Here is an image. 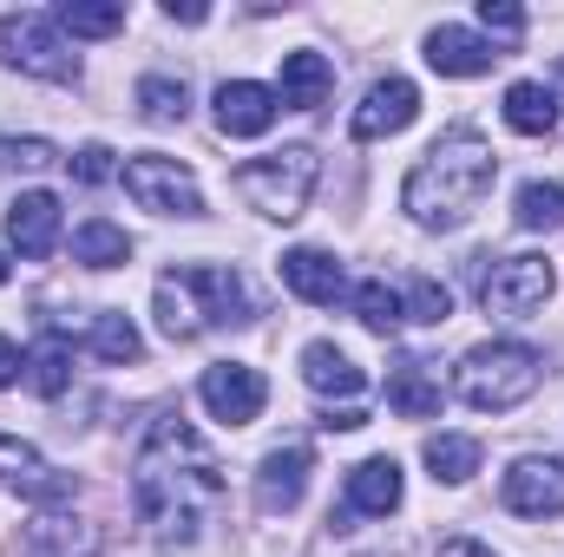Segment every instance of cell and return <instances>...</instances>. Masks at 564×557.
Masks as SVG:
<instances>
[{
	"label": "cell",
	"mask_w": 564,
	"mask_h": 557,
	"mask_svg": "<svg viewBox=\"0 0 564 557\" xmlns=\"http://www.w3.org/2000/svg\"><path fill=\"white\" fill-rule=\"evenodd\" d=\"M132 499L158 545H191L224 505V466L184 414H158L132 459Z\"/></svg>",
	"instance_id": "cell-1"
},
{
	"label": "cell",
	"mask_w": 564,
	"mask_h": 557,
	"mask_svg": "<svg viewBox=\"0 0 564 557\" xmlns=\"http://www.w3.org/2000/svg\"><path fill=\"white\" fill-rule=\"evenodd\" d=\"M492 177H499L492 144L479 139V132H446V139L426 144V157L408 171L401 210H408L421 230H459V223L479 210V197L492 190Z\"/></svg>",
	"instance_id": "cell-2"
},
{
	"label": "cell",
	"mask_w": 564,
	"mask_h": 557,
	"mask_svg": "<svg viewBox=\"0 0 564 557\" xmlns=\"http://www.w3.org/2000/svg\"><path fill=\"white\" fill-rule=\"evenodd\" d=\"M230 321H250V288H243L237 270L191 263V270L158 276V328L171 341H197V335L230 328Z\"/></svg>",
	"instance_id": "cell-3"
},
{
	"label": "cell",
	"mask_w": 564,
	"mask_h": 557,
	"mask_svg": "<svg viewBox=\"0 0 564 557\" xmlns=\"http://www.w3.org/2000/svg\"><path fill=\"white\" fill-rule=\"evenodd\" d=\"M545 381V361L525 348V341H479L466 348L459 361V401L479 407V414H512L539 394Z\"/></svg>",
	"instance_id": "cell-4"
},
{
	"label": "cell",
	"mask_w": 564,
	"mask_h": 557,
	"mask_svg": "<svg viewBox=\"0 0 564 557\" xmlns=\"http://www.w3.org/2000/svg\"><path fill=\"white\" fill-rule=\"evenodd\" d=\"M315 177H322L315 151H308V144H289V151H276V157H250V164L237 171V197H243L250 210L276 217V223H295V217L308 210Z\"/></svg>",
	"instance_id": "cell-5"
},
{
	"label": "cell",
	"mask_w": 564,
	"mask_h": 557,
	"mask_svg": "<svg viewBox=\"0 0 564 557\" xmlns=\"http://www.w3.org/2000/svg\"><path fill=\"white\" fill-rule=\"evenodd\" d=\"M126 190H132L139 210H158V217H204V190H197L191 164H177V157L139 151L126 164Z\"/></svg>",
	"instance_id": "cell-6"
},
{
	"label": "cell",
	"mask_w": 564,
	"mask_h": 557,
	"mask_svg": "<svg viewBox=\"0 0 564 557\" xmlns=\"http://www.w3.org/2000/svg\"><path fill=\"white\" fill-rule=\"evenodd\" d=\"M0 59L33 79H73V53L59 40V20L46 13H7L0 20Z\"/></svg>",
	"instance_id": "cell-7"
},
{
	"label": "cell",
	"mask_w": 564,
	"mask_h": 557,
	"mask_svg": "<svg viewBox=\"0 0 564 557\" xmlns=\"http://www.w3.org/2000/svg\"><path fill=\"white\" fill-rule=\"evenodd\" d=\"M552 263L545 256H499L492 263V276L479 282V302H486V315H512V321H525V315H539L545 302H552Z\"/></svg>",
	"instance_id": "cell-8"
},
{
	"label": "cell",
	"mask_w": 564,
	"mask_h": 557,
	"mask_svg": "<svg viewBox=\"0 0 564 557\" xmlns=\"http://www.w3.org/2000/svg\"><path fill=\"white\" fill-rule=\"evenodd\" d=\"M197 401L224 419V426H250V419L263 414L270 387H263V374H257L250 361H217V368H204V381H197Z\"/></svg>",
	"instance_id": "cell-9"
},
{
	"label": "cell",
	"mask_w": 564,
	"mask_h": 557,
	"mask_svg": "<svg viewBox=\"0 0 564 557\" xmlns=\"http://www.w3.org/2000/svg\"><path fill=\"white\" fill-rule=\"evenodd\" d=\"M414 119H421V92H414V79H375V86H368V99L355 106L348 132H355L361 144H375V139L408 132Z\"/></svg>",
	"instance_id": "cell-10"
},
{
	"label": "cell",
	"mask_w": 564,
	"mask_h": 557,
	"mask_svg": "<svg viewBox=\"0 0 564 557\" xmlns=\"http://www.w3.org/2000/svg\"><path fill=\"white\" fill-rule=\"evenodd\" d=\"M499 499H506L512 518H558L564 512V466H552V459H519L506 472Z\"/></svg>",
	"instance_id": "cell-11"
},
{
	"label": "cell",
	"mask_w": 564,
	"mask_h": 557,
	"mask_svg": "<svg viewBox=\"0 0 564 557\" xmlns=\"http://www.w3.org/2000/svg\"><path fill=\"white\" fill-rule=\"evenodd\" d=\"M0 479L20 492V499H33V505H66L79 485H73V472H53L33 446H20V439H7L0 433Z\"/></svg>",
	"instance_id": "cell-12"
},
{
	"label": "cell",
	"mask_w": 564,
	"mask_h": 557,
	"mask_svg": "<svg viewBox=\"0 0 564 557\" xmlns=\"http://www.w3.org/2000/svg\"><path fill=\"white\" fill-rule=\"evenodd\" d=\"M492 59H506V53L473 26H433L426 33V66L440 79H479V73H492Z\"/></svg>",
	"instance_id": "cell-13"
},
{
	"label": "cell",
	"mask_w": 564,
	"mask_h": 557,
	"mask_svg": "<svg viewBox=\"0 0 564 557\" xmlns=\"http://www.w3.org/2000/svg\"><path fill=\"white\" fill-rule=\"evenodd\" d=\"M276 86H257V79H224L217 86V125L224 139H263L276 125Z\"/></svg>",
	"instance_id": "cell-14"
},
{
	"label": "cell",
	"mask_w": 564,
	"mask_h": 557,
	"mask_svg": "<svg viewBox=\"0 0 564 557\" xmlns=\"http://www.w3.org/2000/svg\"><path fill=\"white\" fill-rule=\"evenodd\" d=\"M7 243H13L26 263L53 256V243H59V197H53V190L13 197V210H7Z\"/></svg>",
	"instance_id": "cell-15"
},
{
	"label": "cell",
	"mask_w": 564,
	"mask_h": 557,
	"mask_svg": "<svg viewBox=\"0 0 564 557\" xmlns=\"http://www.w3.org/2000/svg\"><path fill=\"white\" fill-rule=\"evenodd\" d=\"M302 492H308V446L263 452V466H257V505L276 518V512H295L302 505Z\"/></svg>",
	"instance_id": "cell-16"
},
{
	"label": "cell",
	"mask_w": 564,
	"mask_h": 557,
	"mask_svg": "<svg viewBox=\"0 0 564 557\" xmlns=\"http://www.w3.org/2000/svg\"><path fill=\"white\" fill-rule=\"evenodd\" d=\"M328 92H335V66L315 53V46H295V53H282V86L276 99L289 112H315V106H328Z\"/></svg>",
	"instance_id": "cell-17"
},
{
	"label": "cell",
	"mask_w": 564,
	"mask_h": 557,
	"mask_svg": "<svg viewBox=\"0 0 564 557\" xmlns=\"http://www.w3.org/2000/svg\"><path fill=\"white\" fill-rule=\"evenodd\" d=\"M282 282H289L302 302H315V308H328V302H341V295H348L341 263H335L328 250H289V256H282Z\"/></svg>",
	"instance_id": "cell-18"
},
{
	"label": "cell",
	"mask_w": 564,
	"mask_h": 557,
	"mask_svg": "<svg viewBox=\"0 0 564 557\" xmlns=\"http://www.w3.org/2000/svg\"><path fill=\"white\" fill-rule=\"evenodd\" d=\"M348 505H355L361 518H388V512L401 505V466H394V459H361V466L348 472Z\"/></svg>",
	"instance_id": "cell-19"
},
{
	"label": "cell",
	"mask_w": 564,
	"mask_h": 557,
	"mask_svg": "<svg viewBox=\"0 0 564 557\" xmlns=\"http://www.w3.org/2000/svg\"><path fill=\"white\" fill-rule=\"evenodd\" d=\"M302 381H308L315 394H361V387H368V374H361L335 341H308V348H302Z\"/></svg>",
	"instance_id": "cell-20"
},
{
	"label": "cell",
	"mask_w": 564,
	"mask_h": 557,
	"mask_svg": "<svg viewBox=\"0 0 564 557\" xmlns=\"http://www.w3.org/2000/svg\"><path fill=\"white\" fill-rule=\"evenodd\" d=\"M506 125H512V132H525V139L558 132V92H552V86H539V79H519V86L506 92Z\"/></svg>",
	"instance_id": "cell-21"
},
{
	"label": "cell",
	"mask_w": 564,
	"mask_h": 557,
	"mask_svg": "<svg viewBox=\"0 0 564 557\" xmlns=\"http://www.w3.org/2000/svg\"><path fill=\"white\" fill-rule=\"evenodd\" d=\"M126 256H132V237H126L119 223L93 217V223L73 230V263H86V270H119Z\"/></svg>",
	"instance_id": "cell-22"
},
{
	"label": "cell",
	"mask_w": 564,
	"mask_h": 557,
	"mask_svg": "<svg viewBox=\"0 0 564 557\" xmlns=\"http://www.w3.org/2000/svg\"><path fill=\"white\" fill-rule=\"evenodd\" d=\"M388 407L408 419H433L440 414V381L426 374V361H401L394 381H388Z\"/></svg>",
	"instance_id": "cell-23"
},
{
	"label": "cell",
	"mask_w": 564,
	"mask_h": 557,
	"mask_svg": "<svg viewBox=\"0 0 564 557\" xmlns=\"http://www.w3.org/2000/svg\"><path fill=\"white\" fill-rule=\"evenodd\" d=\"M26 381H33V394H40V401H59V394H66V381H73V348H66L59 335L33 341V354H26Z\"/></svg>",
	"instance_id": "cell-24"
},
{
	"label": "cell",
	"mask_w": 564,
	"mask_h": 557,
	"mask_svg": "<svg viewBox=\"0 0 564 557\" xmlns=\"http://www.w3.org/2000/svg\"><path fill=\"white\" fill-rule=\"evenodd\" d=\"M426 466H433V479L466 485V479L479 472V439H466V433H433V439H426Z\"/></svg>",
	"instance_id": "cell-25"
},
{
	"label": "cell",
	"mask_w": 564,
	"mask_h": 557,
	"mask_svg": "<svg viewBox=\"0 0 564 557\" xmlns=\"http://www.w3.org/2000/svg\"><path fill=\"white\" fill-rule=\"evenodd\" d=\"M86 348L99 354V361H112V368H126V361H139L144 354V341H139V328L126 321V315H93V328H86Z\"/></svg>",
	"instance_id": "cell-26"
},
{
	"label": "cell",
	"mask_w": 564,
	"mask_h": 557,
	"mask_svg": "<svg viewBox=\"0 0 564 557\" xmlns=\"http://www.w3.org/2000/svg\"><path fill=\"white\" fill-rule=\"evenodd\" d=\"M348 302H355L361 328H375V335H394V328L408 321V315H401V288H388L381 276H375V282H361V288H355Z\"/></svg>",
	"instance_id": "cell-27"
},
{
	"label": "cell",
	"mask_w": 564,
	"mask_h": 557,
	"mask_svg": "<svg viewBox=\"0 0 564 557\" xmlns=\"http://www.w3.org/2000/svg\"><path fill=\"white\" fill-rule=\"evenodd\" d=\"M139 112L151 119V125H177V119L191 112V92H184V79H164V73L139 79Z\"/></svg>",
	"instance_id": "cell-28"
},
{
	"label": "cell",
	"mask_w": 564,
	"mask_h": 557,
	"mask_svg": "<svg viewBox=\"0 0 564 557\" xmlns=\"http://www.w3.org/2000/svg\"><path fill=\"white\" fill-rule=\"evenodd\" d=\"M53 20H59L66 33H79V40H106V33L126 26V7H112V0H106V7H99V0H66Z\"/></svg>",
	"instance_id": "cell-29"
},
{
	"label": "cell",
	"mask_w": 564,
	"mask_h": 557,
	"mask_svg": "<svg viewBox=\"0 0 564 557\" xmlns=\"http://www.w3.org/2000/svg\"><path fill=\"white\" fill-rule=\"evenodd\" d=\"M512 217L519 230H564V184H525Z\"/></svg>",
	"instance_id": "cell-30"
},
{
	"label": "cell",
	"mask_w": 564,
	"mask_h": 557,
	"mask_svg": "<svg viewBox=\"0 0 564 557\" xmlns=\"http://www.w3.org/2000/svg\"><path fill=\"white\" fill-rule=\"evenodd\" d=\"M401 315H408V321H421V328H440V321L453 315V295H446L433 276H414V282H408V295H401Z\"/></svg>",
	"instance_id": "cell-31"
},
{
	"label": "cell",
	"mask_w": 564,
	"mask_h": 557,
	"mask_svg": "<svg viewBox=\"0 0 564 557\" xmlns=\"http://www.w3.org/2000/svg\"><path fill=\"white\" fill-rule=\"evenodd\" d=\"M479 26L499 33V40H519V33H525V7H512V0H479Z\"/></svg>",
	"instance_id": "cell-32"
},
{
	"label": "cell",
	"mask_w": 564,
	"mask_h": 557,
	"mask_svg": "<svg viewBox=\"0 0 564 557\" xmlns=\"http://www.w3.org/2000/svg\"><path fill=\"white\" fill-rule=\"evenodd\" d=\"M0 164L40 171V164H53V144H46V139H0Z\"/></svg>",
	"instance_id": "cell-33"
},
{
	"label": "cell",
	"mask_w": 564,
	"mask_h": 557,
	"mask_svg": "<svg viewBox=\"0 0 564 557\" xmlns=\"http://www.w3.org/2000/svg\"><path fill=\"white\" fill-rule=\"evenodd\" d=\"M73 177H79V184H106V177H112V151H106V144H86V151L73 157Z\"/></svg>",
	"instance_id": "cell-34"
},
{
	"label": "cell",
	"mask_w": 564,
	"mask_h": 557,
	"mask_svg": "<svg viewBox=\"0 0 564 557\" xmlns=\"http://www.w3.org/2000/svg\"><path fill=\"white\" fill-rule=\"evenodd\" d=\"M322 426H328V433H355V426H368V414H361V407H341V414L328 407V414H322Z\"/></svg>",
	"instance_id": "cell-35"
},
{
	"label": "cell",
	"mask_w": 564,
	"mask_h": 557,
	"mask_svg": "<svg viewBox=\"0 0 564 557\" xmlns=\"http://www.w3.org/2000/svg\"><path fill=\"white\" fill-rule=\"evenodd\" d=\"M440 557H492V545H479V538H446Z\"/></svg>",
	"instance_id": "cell-36"
},
{
	"label": "cell",
	"mask_w": 564,
	"mask_h": 557,
	"mask_svg": "<svg viewBox=\"0 0 564 557\" xmlns=\"http://www.w3.org/2000/svg\"><path fill=\"white\" fill-rule=\"evenodd\" d=\"M20 368H26V361H20V348H13V341H7V335H0V387H7V381H13V374H20Z\"/></svg>",
	"instance_id": "cell-37"
},
{
	"label": "cell",
	"mask_w": 564,
	"mask_h": 557,
	"mask_svg": "<svg viewBox=\"0 0 564 557\" xmlns=\"http://www.w3.org/2000/svg\"><path fill=\"white\" fill-rule=\"evenodd\" d=\"M0 282H7V256H0Z\"/></svg>",
	"instance_id": "cell-38"
}]
</instances>
